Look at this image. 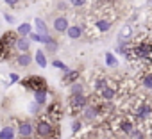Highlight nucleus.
<instances>
[{
    "mask_svg": "<svg viewBox=\"0 0 152 139\" xmlns=\"http://www.w3.org/2000/svg\"><path fill=\"white\" fill-rule=\"evenodd\" d=\"M59 127L56 121L48 118H41L34 123V137L36 139H57L59 137Z\"/></svg>",
    "mask_w": 152,
    "mask_h": 139,
    "instance_id": "1",
    "label": "nucleus"
},
{
    "mask_svg": "<svg viewBox=\"0 0 152 139\" xmlns=\"http://www.w3.org/2000/svg\"><path fill=\"white\" fill-rule=\"evenodd\" d=\"M18 39V34L9 30L6 32L2 38H0V62H4V61H9L16 52H15V43Z\"/></svg>",
    "mask_w": 152,
    "mask_h": 139,
    "instance_id": "2",
    "label": "nucleus"
},
{
    "mask_svg": "<svg viewBox=\"0 0 152 139\" xmlns=\"http://www.w3.org/2000/svg\"><path fill=\"white\" fill-rule=\"evenodd\" d=\"M134 59L145 61V62H152V43L150 41H140L136 45L131 46Z\"/></svg>",
    "mask_w": 152,
    "mask_h": 139,
    "instance_id": "3",
    "label": "nucleus"
},
{
    "mask_svg": "<svg viewBox=\"0 0 152 139\" xmlns=\"http://www.w3.org/2000/svg\"><path fill=\"white\" fill-rule=\"evenodd\" d=\"M20 84L25 88V89H29V91H43V89H48V86H47V80L43 79V77H38V75H29V77H25V79H22L20 80Z\"/></svg>",
    "mask_w": 152,
    "mask_h": 139,
    "instance_id": "4",
    "label": "nucleus"
},
{
    "mask_svg": "<svg viewBox=\"0 0 152 139\" xmlns=\"http://www.w3.org/2000/svg\"><path fill=\"white\" fill-rule=\"evenodd\" d=\"M88 104H90V100L84 95H70V100H68V105L73 112H83V109Z\"/></svg>",
    "mask_w": 152,
    "mask_h": 139,
    "instance_id": "5",
    "label": "nucleus"
},
{
    "mask_svg": "<svg viewBox=\"0 0 152 139\" xmlns=\"http://www.w3.org/2000/svg\"><path fill=\"white\" fill-rule=\"evenodd\" d=\"M16 134H18L22 139H31V137H34V123L29 121V119L20 121L18 127H16Z\"/></svg>",
    "mask_w": 152,
    "mask_h": 139,
    "instance_id": "6",
    "label": "nucleus"
},
{
    "mask_svg": "<svg viewBox=\"0 0 152 139\" xmlns=\"http://www.w3.org/2000/svg\"><path fill=\"white\" fill-rule=\"evenodd\" d=\"M134 116L138 118V119H148L150 116H152V104L150 102H147V100H141L138 105H136V109H134Z\"/></svg>",
    "mask_w": 152,
    "mask_h": 139,
    "instance_id": "7",
    "label": "nucleus"
},
{
    "mask_svg": "<svg viewBox=\"0 0 152 139\" xmlns=\"http://www.w3.org/2000/svg\"><path fill=\"white\" fill-rule=\"evenodd\" d=\"M63 114H64V111H63V105H61L59 102H52V104L47 107V118L52 119V121H56V123L63 118Z\"/></svg>",
    "mask_w": 152,
    "mask_h": 139,
    "instance_id": "8",
    "label": "nucleus"
},
{
    "mask_svg": "<svg viewBox=\"0 0 152 139\" xmlns=\"http://www.w3.org/2000/svg\"><path fill=\"white\" fill-rule=\"evenodd\" d=\"M83 119L84 121H90V123H93L97 118H99V111H97V107H95V104H88L84 109H83Z\"/></svg>",
    "mask_w": 152,
    "mask_h": 139,
    "instance_id": "9",
    "label": "nucleus"
},
{
    "mask_svg": "<svg viewBox=\"0 0 152 139\" xmlns=\"http://www.w3.org/2000/svg\"><path fill=\"white\" fill-rule=\"evenodd\" d=\"M68 27H70V23H68V18H66V16H56V18H54L52 29H54L57 34L66 32V30H68Z\"/></svg>",
    "mask_w": 152,
    "mask_h": 139,
    "instance_id": "10",
    "label": "nucleus"
},
{
    "mask_svg": "<svg viewBox=\"0 0 152 139\" xmlns=\"http://www.w3.org/2000/svg\"><path fill=\"white\" fill-rule=\"evenodd\" d=\"M79 79H81V70H68V72H64V75H63V84L64 86H72Z\"/></svg>",
    "mask_w": 152,
    "mask_h": 139,
    "instance_id": "11",
    "label": "nucleus"
},
{
    "mask_svg": "<svg viewBox=\"0 0 152 139\" xmlns=\"http://www.w3.org/2000/svg\"><path fill=\"white\" fill-rule=\"evenodd\" d=\"M29 50H31V39L18 36V39H16V43H15V52H16V55H18V54H25V52H29Z\"/></svg>",
    "mask_w": 152,
    "mask_h": 139,
    "instance_id": "12",
    "label": "nucleus"
},
{
    "mask_svg": "<svg viewBox=\"0 0 152 139\" xmlns=\"http://www.w3.org/2000/svg\"><path fill=\"white\" fill-rule=\"evenodd\" d=\"M100 100H104V102H113L115 100V96H116V88L115 86H111V84H107L100 93Z\"/></svg>",
    "mask_w": 152,
    "mask_h": 139,
    "instance_id": "13",
    "label": "nucleus"
},
{
    "mask_svg": "<svg viewBox=\"0 0 152 139\" xmlns=\"http://www.w3.org/2000/svg\"><path fill=\"white\" fill-rule=\"evenodd\" d=\"M15 61H16V64H18V66H22V68H27V66H31V64H32V61H34V55H31V52L18 54Z\"/></svg>",
    "mask_w": 152,
    "mask_h": 139,
    "instance_id": "14",
    "label": "nucleus"
},
{
    "mask_svg": "<svg viewBox=\"0 0 152 139\" xmlns=\"http://www.w3.org/2000/svg\"><path fill=\"white\" fill-rule=\"evenodd\" d=\"M118 130H120L122 134L129 135V134L134 130V123H132L131 119H127V118H120V119H118Z\"/></svg>",
    "mask_w": 152,
    "mask_h": 139,
    "instance_id": "15",
    "label": "nucleus"
},
{
    "mask_svg": "<svg viewBox=\"0 0 152 139\" xmlns=\"http://www.w3.org/2000/svg\"><path fill=\"white\" fill-rule=\"evenodd\" d=\"M66 34H68L70 39H81L84 36V27H81V25H70L68 30H66Z\"/></svg>",
    "mask_w": 152,
    "mask_h": 139,
    "instance_id": "16",
    "label": "nucleus"
},
{
    "mask_svg": "<svg viewBox=\"0 0 152 139\" xmlns=\"http://www.w3.org/2000/svg\"><path fill=\"white\" fill-rule=\"evenodd\" d=\"M16 137V128L13 125H6L0 130V139H15Z\"/></svg>",
    "mask_w": 152,
    "mask_h": 139,
    "instance_id": "17",
    "label": "nucleus"
},
{
    "mask_svg": "<svg viewBox=\"0 0 152 139\" xmlns=\"http://www.w3.org/2000/svg\"><path fill=\"white\" fill-rule=\"evenodd\" d=\"M34 61L39 68H47L48 66V61H47V52L45 50H36L34 54Z\"/></svg>",
    "mask_w": 152,
    "mask_h": 139,
    "instance_id": "18",
    "label": "nucleus"
},
{
    "mask_svg": "<svg viewBox=\"0 0 152 139\" xmlns=\"http://www.w3.org/2000/svg\"><path fill=\"white\" fill-rule=\"evenodd\" d=\"M34 29H36V32L38 34H48V25L45 23V20H41V18H36L34 20Z\"/></svg>",
    "mask_w": 152,
    "mask_h": 139,
    "instance_id": "19",
    "label": "nucleus"
},
{
    "mask_svg": "<svg viewBox=\"0 0 152 139\" xmlns=\"http://www.w3.org/2000/svg\"><path fill=\"white\" fill-rule=\"evenodd\" d=\"M47 96H48V89L34 91V102H36L38 105H45V104H47Z\"/></svg>",
    "mask_w": 152,
    "mask_h": 139,
    "instance_id": "20",
    "label": "nucleus"
},
{
    "mask_svg": "<svg viewBox=\"0 0 152 139\" xmlns=\"http://www.w3.org/2000/svg\"><path fill=\"white\" fill-rule=\"evenodd\" d=\"M99 32H107L109 29H111V22H107V20H95V25H93Z\"/></svg>",
    "mask_w": 152,
    "mask_h": 139,
    "instance_id": "21",
    "label": "nucleus"
},
{
    "mask_svg": "<svg viewBox=\"0 0 152 139\" xmlns=\"http://www.w3.org/2000/svg\"><path fill=\"white\" fill-rule=\"evenodd\" d=\"M32 32V25L31 23H22L18 29H16V34L20 38H29V34Z\"/></svg>",
    "mask_w": 152,
    "mask_h": 139,
    "instance_id": "22",
    "label": "nucleus"
},
{
    "mask_svg": "<svg viewBox=\"0 0 152 139\" xmlns=\"http://www.w3.org/2000/svg\"><path fill=\"white\" fill-rule=\"evenodd\" d=\"M107 84H109V80H107V79L99 77V79H95V80H93V91H95V93H100Z\"/></svg>",
    "mask_w": 152,
    "mask_h": 139,
    "instance_id": "23",
    "label": "nucleus"
},
{
    "mask_svg": "<svg viewBox=\"0 0 152 139\" xmlns=\"http://www.w3.org/2000/svg\"><path fill=\"white\" fill-rule=\"evenodd\" d=\"M70 95H84V86L77 80L70 86Z\"/></svg>",
    "mask_w": 152,
    "mask_h": 139,
    "instance_id": "24",
    "label": "nucleus"
},
{
    "mask_svg": "<svg viewBox=\"0 0 152 139\" xmlns=\"http://www.w3.org/2000/svg\"><path fill=\"white\" fill-rule=\"evenodd\" d=\"M104 61H106V64H107L109 68H116V66H118V59H116L115 54H111V52H107V54L104 55Z\"/></svg>",
    "mask_w": 152,
    "mask_h": 139,
    "instance_id": "25",
    "label": "nucleus"
},
{
    "mask_svg": "<svg viewBox=\"0 0 152 139\" xmlns=\"http://www.w3.org/2000/svg\"><path fill=\"white\" fill-rule=\"evenodd\" d=\"M129 139H147V137H145V132L141 128H136L134 127V130L129 134Z\"/></svg>",
    "mask_w": 152,
    "mask_h": 139,
    "instance_id": "26",
    "label": "nucleus"
},
{
    "mask_svg": "<svg viewBox=\"0 0 152 139\" xmlns=\"http://www.w3.org/2000/svg\"><path fill=\"white\" fill-rule=\"evenodd\" d=\"M141 84H143V88H147V89H152V72L143 75V79H141Z\"/></svg>",
    "mask_w": 152,
    "mask_h": 139,
    "instance_id": "27",
    "label": "nucleus"
},
{
    "mask_svg": "<svg viewBox=\"0 0 152 139\" xmlns=\"http://www.w3.org/2000/svg\"><path fill=\"white\" fill-rule=\"evenodd\" d=\"M57 48H59L57 39H52L50 43H47V50H45V52H48V54H56V52H57Z\"/></svg>",
    "mask_w": 152,
    "mask_h": 139,
    "instance_id": "28",
    "label": "nucleus"
},
{
    "mask_svg": "<svg viewBox=\"0 0 152 139\" xmlns=\"http://www.w3.org/2000/svg\"><path fill=\"white\" fill-rule=\"evenodd\" d=\"M131 32H132V30H131V27H124V29L118 32V39H120V41H122V39H124V41H127V38L131 36Z\"/></svg>",
    "mask_w": 152,
    "mask_h": 139,
    "instance_id": "29",
    "label": "nucleus"
},
{
    "mask_svg": "<svg viewBox=\"0 0 152 139\" xmlns=\"http://www.w3.org/2000/svg\"><path fill=\"white\" fill-rule=\"evenodd\" d=\"M52 66L57 68V70H63V72H68V70H70V68H68L63 61H59V59H54V61H52Z\"/></svg>",
    "mask_w": 152,
    "mask_h": 139,
    "instance_id": "30",
    "label": "nucleus"
},
{
    "mask_svg": "<svg viewBox=\"0 0 152 139\" xmlns=\"http://www.w3.org/2000/svg\"><path fill=\"white\" fill-rule=\"evenodd\" d=\"M29 39H31V41H36V43H43V34L31 32V34H29Z\"/></svg>",
    "mask_w": 152,
    "mask_h": 139,
    "instance_id": "31",
    "label": "nucleus"
},
{
    "mask_svg": "<svg viewBox=\"0 0 152 139\" xmlns=\"http://www.w3.org/2000/svg\"><path fill=\"white\" fill-rule=\"evenodd\" d=\"M81 128H83V121H81V119H75V121L72 123V132H73V134H77Z\"/></svg>",
    "mask_w": 152,
    "mask_h": 139,
    "instance_id": "32",
    "label": "nucleus"
},
{
    "mask_svg": "<svg viewBox=\"0 0 152 139\" xmlns=\"http://www.w3.org/2000/svg\"><path fill=\"white\" fill-rule=\"evenodd\" d=\"M39 107H41V105H38V104L34 102V104H31V107H29V111H31L32 114H38V112H39Z\"/></svg>",
    "mask_w": 152,
    "mask_h": 139,
    "instance_id": "33",
    "label": "nucleus"
},
{
    "mask_svg": "<svg viewBox=\"0 0 152 139\" xmlns=\"http://www.w3.org/2000/svg\"><path fill=\"white\" fill-rule=\"evenodd\" d=\"M70 4H72V6H75V7H81V6H84V4H86V0H70Z\"/></svg>",
    "mask_w": 152,
    "mask_h": 139,
    "instance_id": "34",
    "label": "nucleus"
},
{
    "mask_svg": "<svg viewBox=\"0 0 152 139\" xmlns=\"http://www.w3.org/2000/svg\"><path fill=\"white\" fill-rule=\"evenodd\" d=\"M4 20H6L7 23H15V16H13V14H7V13H6V14H4Z\"/></svg>",
    "mask_w": 152,
    "mask_h": 139,
    "instance_id": "35",
    "label": "nucleus"
},
{
    "mask_svg": "<svg viewBox=\"0 0 152 139\" xmlns=\"http://www.w3.org/2000/svg\"><path fill=\"white\" fill-rule=\"evenodd\" d=\"M9 80H11V82H20V77H18L16 73H11V75H9Z\"/></svg>",
    "mask_w": 152,
    "mask_h": 139,
    "instance_id": "36",
    "label": "nucleus"
},
{
    "mask_svg": "<svg viewBox=\"0 0 152 139\" xmlns=\"http://www.w3.org/2000/svg\"><path fill=\"white\" fill-rule=\"evenodd\" d=\"M6 4H7V6H16L18 0H6Z\"/></svg>",
    "mask_w": 152,
    "mask_h": 139,
    "instance_id": "37",
    "label": "nucleus"
},
{
    "mask_svg": "<svg viewBox=\"0 0 152 139\" xmlns=\"http://www.w3.org/2000/svg\"><path fill=\"white\" fill-rule=\"evenodd\" d=\"M102 139H113V137H107V135H106V137H102Z\"/></svg>",
    "mask_w": 152,
    "mask_h": 139,
    "instance_id": "38",
    "label": "nucleus"
}]
</instances>
